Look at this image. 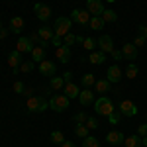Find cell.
Instances as JSON below:
<instances>
[{
    "label": "cell",
    "mask_w": 147,
    "mask_h": 147,
    "mask_svg": "<svg viewBox=\"0 0 147 147\" xmlns=\"http://www.w3.org/2000/svg\"><path fill=\"white\" fill-rule=\"evenodd\" d=\"M49 108V102L41 96H30L26 98V110L30 114H35V112H45Z\"/></svg>",
    "instance_id": "6da1fadb"
},
{
    "label": "cell",
    "mask_w": 147,
    "mask_h": 147,
    "mask_svg": "<svg viewBox=\"0 0 147 147\" xmlns=\"http://www.w3.org/2000/svg\"><path fill=\"white\" fill-rule=\"evenodd\" d=\"M94 112L100 114V116H110L112 112H116V106H114V102L110 98H106V96H100L98 100H94Z\"/></svg>",
    "instance_id": "7a4b0ae2"
},
{
    "label": "cell",
    "mask_w": 147,
    "mask_h": 147,
    "mask_svg": "<svg viewBox=\"0 0 147 147\" xmlns=\"http://www.w3.org/2000/svg\"><path fill=\"white\" fill-rule=\"evenodd\" d=\"M71 26H73V20L67 18V16H61L55 20V26H53V34L57 37H65V35L71 32Z\"/></svg>",
    "instance_id": "3957f363"
},
{
    "label": "cell",
    "mask_w": 147,
    "mask_h": 147,
    "mask_svg": "<svg viewBox=\"0 0 147 147\" xmlns=\"http://www.w3.org/2000/svg\"><path fill=\"white\" fill-rule=\"evenodd\" d=\"M49 108L53 112H65L69 108V98L65 94H53L51 100H49Z\"/></svg>",
    "instance_id": "277c9868"
},
{
    "label": "cell",
    "mask_w": 147,
    "mask_h": 147,
    "mask_svg": "<svg viewBox=\"0 0 147 147\" xmlns=\"http://www.w3.org/2000/svg\"><path fill=\"white\" fill-rule=\"evenodd\" d=\"M90 12L88 10H82V8H77V10L71 12V20L73 22L80 24V26H88V22H90Z\"/></svg>",
    "instance_id": "5b68a950"
},
{
    "label": "cell",
    "mask_w": 147,
    "mask_h": 147,
    "mask_svg": "<svg viewBox=\"0 0 147 147\" xmlns=\"http://www.w3.org/2000/svg\"><path fill=\"white\" fill-rule=\"evenodd\" d=\"M34 12L37 16V20H41V22H49V18H51V8L47 4H43V2H35Z\"/></svg>",
    "instance_id": "8992f818"
},
{
    "label": "cell",
    "mask_w": 147,
    "mask_h": 147,
    "mask_svg": "<svg viewBox=\"0 0 147 147\" xmlns=\"http://www.w3.org/2000/svg\"><path fill=\"white\" fill-rule=\"evenodd\" d=\"M96 45L100 47V51H102V53H106V55H108V53H112L114 49H116L110 35H100V37L96 39Z\"/></svg>",
    "instance_id": "52a82bcc"
},
{
    "label": "cell",
    "mask_w": 147,
    "mask_h": 147,
    "mask_svg": "<svg viewBox=\"0 0 147 147\" xmlns=\"http://www.w3.org/2000/svg\"><path fill=\"white\" fill-rule=\"evenodd\" d=\"M122 77H124V73H122V69L118 67V65H112L106 71V80H110L112 84H118L122 80Z\"/></svg>",
    "instance_id": "ba28073f"
},
{
    "label": "cell",
    "mask_w": 147,
    "mask_h": 147,
    "mask_svg": "<svg viewBox=\"0 0 147 147\" xmlns=\"http://www.w3.org/2000/svg\"><path fill=\"white\" fill-rule=\"evenodd\" d=\"M120 112H122V116L134 118V116L137 114V106L131 100H122V102H120Z\"/></svg>",
    "instance_id": "9c48e42d"
},
{
    "label": "cell",
    "mask_w": 147,
    "mask_h": 147,
    "mask_svg": "<svg viewBox=\"0 0 147 147\" xmlns=\"http://www.w3.org/2000/svg\"><path fill=\"white\" fill-rule=\"evenodd\" d=\"M34 43H32V39L30 37H20L18 41H16V51L18 53H32V49H34Z\"/></svg>",
    "instance_id": "30bf717a"
},
{
    "label": "cell",
    "mask_w": 147,
    "mask_h": 147,
    "mask_svg": "<svg viewBox=\"0 0 147 147\" xmlns=\"http://www.w3.org/2000/svg\"><path fill=\"white\" fill-rule=\"evenodd\" d=\"M86 10L90 12V16H102V12L106 10L102 0H86Z\"/></svg>",
    "instance_id": "8fae6325"
},
{
    "label": "cell",
    "mask_w": 147,
    "mask_h": 147,
    "mask_svg": "<svg viewBox=\"0 0 147 147\" xmlns=\"http://www.w3.org/2000/svg\"><path fill=\"white\" fill-rule=\"evenodd\" d=\"M55 71H57V65L53 61H49V59H43V61L39 63V73L45 75V77H53Z\"/></svg>",
    "instance_id": "7c38bea8"
},
{
    "label": "cell",
    "mask_w": 147,
    "mask_h": 147,
    "mask_svg": "<svg viewBox=\"0 0 147 147\" xmlns=\"http://www.w3.org/2000/svg\"><path fill=\"white\" fill-rule=\"evenodd\" d=\"M79 102H80V106H90V104H94V90H90V88L80 90Z\"/></svg>",
    "instance_id": "4fadbf2b"
},
{
    "label": "cell",
    "mask_w": 147,
    "mask_h": 147,
    "mask_svg": "<svg viewBox=\"0 0 147 147\" xmlns=\"http://www.w3.org/2000/svg\"><path fill=\"white\" fill-rule=\"evenodd\" d=\"M63 94L67 96L69 100H73V98H79L80 90H79V86H77L75 82H65V86H63Z\"/></svg>",
    "instance_id": "5bb4252c"
},
{
    "label": "cell",
    "mask_w": 147,
    "mask_h": 147,
    "mask_svg": "<svg viewBox=\"0 0 147 147\" xmlns=\"http://www.w3.org/2000/svg\"><path fill=\"white\" fill-rule=\"evenodd\" d=\"M6 63H8V67L12 69V71H16V69H20V65H22V53H18V51H12L10 55H8V59H6Z\"/></svg>",
    "instance_id": "9a60e30c"
},
{
    "label": "cell",
    "mask_w": 147,
    "mask_h": 147,
    "mask_svg": "<svg viewBox=\"0 0 147 147\" xmlns=\"http://www.w3.org/2000/svg\"><path fill=\"white\" fill-rule=\"evenodd\" d=\"M55 59H59V63H69L71 59V47L67 45H61L55 49Z\"/></svg>",
    "instance_id": "2e32d148"
},
{
    "label": "cell",
    "mask_w": 147,
    "mask_h": 147,
    "mask_svg": "<svg viewBox=\"0 0 147 147\" xmlns=\"http://www.w3.org/2000/svg\"><path fill=\"white\" fill-rule=\"evenodd\" d=\"M120 51H122L124 59H136L137 57V47L134 45V43H124Z\"/></svg>",
    "instance_id": "e0dca14e"
},
{
    "label": "cell",
    "mask_w": 147,
    "mask_h": 147,
    "mask_svg": "<svg viewBox=\"0 0 147 147\" xmlns=\"http://www.w3.org/2000/svg\"><path fill=\"white\" fill-rule=\"evenodd\" d=\"M125 136L122 131H110L108 136H106V141L110 143V145H120V143H124Z\"/></svg>",
    "instance_id": "ac0fdd59"
},
{
    "label": "cell",
    "mask_w": 147,
    "mask_h": 147,
    "mask_svg": "<svg viewBox=\"0 0 147 147\" xmlns=\"http://www.w3.org/2000/svg\"><path fill=\"white\" fill-rule=\"evenodd\" d=\"M24 30V18L22 16H14L10 20V32H14V34H22Z\"/></svg>",
    "instance_id": "d6986e66"
},
{
    "label": "cell",
    "mask_w": 147,
    "mask_h": 147,
    "mask_svg": "<svg viewBox=\"0 0 147 147\" xmlns=\"http://www.w3.org/2000/svg\"><path fill=\"white\" fill-rule=\"evenodd\" d=\"M37 34H39V37H41V41L43 43H51V39H53V30L51 28H47V26H43V28H39L37 30Z\"/></svg>",
    "instance_id": "ffe728a7"
},
{
    "label": "cell",
    "mask_w": 147,
    "mask_h": 147,
    "mask_svg": "<svg viewBox=\"0 0 147 147\" xmlns=\"http://www.w3.org/2000/svg\"><path fill=\"white\" fill-rule=\"evenodd\" d=\"M43 57H45V47L35 45L34 49H32V61H34V63H41Z\"/></svg>",
    "instance_id": "44dd1931"
},
{
    "label": "cell",
    "mask_w": 147,
    "mask_h": 147,
    "mask_svg": "<svg viewBox=\"0 0 147 147\" xmlns=\"http://www.w3.org/2000/svg\"><path fill=\"white\" fill-rule=\"evenodd\" d=\"M88 61H90L92 65H102V63L106 61V53H102V51H92L90 55H88Z\"/></svg>",
    "instance_id": "7402d4cb"
},
{
    "label": "cell",
    "mask_w": 147,
    "mask_h": 147,
    "mask_svg": "<svg viewBox=\"0 0 147 147\" xmlns=\"http://www.w3.org/2000/svg\"><path fill=\"white\" fill-rule=\"evenodd\" d=\"M110 88H112V82H110V80H106V79L96 80V84H94V90H98L100 94H104V92H108Z\"/></svg>",
    "instance_id": "603a6c76"
},
{
    "label": "cell",
    "mask_w": 147,
    "mask_h": 147,
    "mask_svg": "<svg viewBox=\"0 0 147 147\" xmlns=\"http://www.w3.org/2000/svg\"><path fill=\"white\" fill-rule=\"evenodd\" d=\"M77 41H79L86 51H92V49L96 47V39H92V37H79V35H77Z\"/></svg>",
    "instance_id": "cb8c5ba5"
},
{
    "label": "cell",
    "mask_w": 147,
    "mask_h": 147,
    "mask_svg": "<svg viewBox=\"0 0 147 147\" xmlns=\"http://www.w3.org/2000/svg\"><path fill=\"white\" fill-rule=\"evenodd\" d=\"M102 20H104V24H114V22H118V14L114 10H110V8H106L102 12Z\"/></svg>",
    "instance_id": "d4e9b609"
},
{
    "label": "cell",
    "mask_w": 147,
    "mask_h": 147,
    "mask_svg": "<svg viewBox=\"0 0 147 147\" xmlns=\"http://www.w3.org/2000/svg\"><path fill=\"white\" fill-rule=\"evenodd\" d=\"M75 134H77V137H88L90 136V129L86 127V124H75Z\"/></svg>",
    "instance_id": "484cf974"
},
{
    "label": "cell",
    "mask_w": 147,
    "mask_h": 147,
    "mask_svg": "<svg viewBox=\"0 0 147 147\" xmlns=\"http://www.w3.org/2000/svg\"><path fill=\"white\" fill-rule=\"evenodd\" d=\"M88 28L94 30V32H96V30H102V28H104V20H102V16H92L90 22H88Z\"/></svg>",
    "instance_id": "4316f807"
},
{
    "label": "cell",
    "mask_w": 147,
    "mask_h": 147,
    "mask_svg": "<svg viewBox=\"0 0 147 147\" xmlns=\"http://www.w3.org/2000/svg\"><path fill=\"white\" fill-rule=\"evenodd\" d=\"M80 82L84 84V88H90V86L96 84V77H94L92 73H84V75H82V79H80Z\"/></svg>",
    "instance_id": "83f0119b"
},
{
    "label": "cell",
    "mask_w": 147,
    "mask_h": 147,
    "mask_svg": "<svg viewBox=\"0 0 147 147\" xmlns=\"http://www.w3.org/2000/svg\"><path fill=\"white\" fill-rule=\"evenodd\" d=\"M49 86H51L53 90H61V88L65 86V79H63V77H51Z\"/></svg>",
    "instance_id": "f1b7e54d"
},
{
    "label": "cell",
    "mask_w": 147,
    "mask_h": 147,
    "mask_svg": "<svg viewBox=\"0 0 147 147\" xmlns=\"http://www.w3.org/2000/svg\"><path fill=\"white\" fill-rule=\"evenodd\" d=\"M124 145L125 147H141V137L139 136H129L124 139Z\"/></svg>",
    "instance_id": "f546056e"
},
{
    "label": "cell",
    "mask_w": 147,
    "mask_h": 147,
    "mask_svg": "<svg viewBox=\"0 0 147 147\" xmlns=\"http://www.w3.org/2000/svg\"><path fill=\"white\" fill-rule=\"evenodd\" d=\"M137 73H139L137 65H136V63H129V65H127V69H125V77H127L129 80H134L137 77Z\"/></svg>",
    "instance_id": "4dcf8cb0"
},
{
    "label": "cell",
    "mask_w": 147,
    "mask_h": 147,
    "mask_svg": "<svg viewBox=\"0 0 147 147\" xmlns=\"http://www.w3.org/2000/svg\"><path fill=\"white\" fill-rule=\"evenodd\" d=\"M82 147H100V141H98L96 137L88 136V137H84V139H82Z\"/></svg>",
    "instance_id": "1f68e13d"
},
{
    "label": "cell",
    "mask_w": 147,
    "mask_h": 147,
    "mask_svg": "<svg viewBox=\"0 0 147 147\" xmlns=\"http://www.w3.org/2000/svg\"><path fill=\"white\" fill-rule=\"evenodd\" d=\"M34 69H35V63H34V61H24L18 71H20V73H32Z\"/></svg>",
    "instance_id": "d6a6232c"
},
{
    "label": "cell",
    "mask_w": 147,
    "mask_h": 147,
    "mask_svg": "<svg viewBox=\"0 0 147 147\" xmlns=\"http://www.w3.org/2000/svg\"><path fill=\"white\" fill-rule=\"evenodd\" d=\"M108 122H110L112 125L120 124V122H122V112H120V110H118V112H112L110 116H108Z\"/></svg>",
    "instance_id": "836d02e7"
},
{
    "label": "cell",
    "mask_w": 147,
    "mask_h": 147,
    "mask_svg": "<svg viewBox=\"0 0 147 147\" xmlns=\"http://www.w3.org/2000/svg\"><path fill=\"white\" fill-rule=\"evenodd\" d=\"M26 88H28V86L24 84L22 80H16V82L12 84V90L16 92V94H24V90H26Z\"/></svg>",
    "instance_id": "e575fe53"
},
{
    "label": "cell",
    "mask_w": 147,
    "mask_h": 147,
    "mask_svg": "<svg viewBox=\"0 0 147 147\" xmlns=\"http://www.w3.org/2000/svg\"><path fill=\"white\" fill-rule=\"evenodd\" d=\"M73 43H77V35H75V34H71V32H69V34L65 35V37H63V45L71 47Z\"/></svg>",
    "instance_id": "d590c367"
},
{
    "label": "cell",
    "mask_w": 147,
    "mask_h": 147,
    "mask_svg": "<svg viewBox=\"0 0 147 147\" xmlns=\"http://www.w3.org/2000/svg\"><path fill=\"white\" fill-rule=\"evenodd\" d=\"M51 141L61 145V143L65 141V136H63V131H51Z\"/></svg>",
    "instance_id": "8d00e7d4"
},
{
    "label": "cell",
    "mask_w": 147,
    "mask_h": 147,
    "mask_svg": "<svg viewBox=\"0 0 147 147\" xmlns=\"http://www.w3.org/2000/svg\"><path fill=\"white\" fill-rule=\"evenodd\" d=\"M73 120H75V124H84V122L88 120V116H86L84 112H79V114H75V118H73Z\"/></svg>",
    "instance_id": "74e56055"
},
{
    "label": "cell",
    "mask_w": 147,
    "mask_h": 147,
    "mask_svg": "<svg viewBox=\"0 0 147 147\" xmlns=\"http://www.w3.org/2000/svg\"><path fill=\"white\" fill-rule=\"evenodd\" d=\"M84 124H86V127H88V129H96V127H98V120L92 116V118H88Z\"/></svg>",
    "instance_id": "f35d334b"
},
{
    "label": "cell",
    "mask_w": 147,
    "mask_h": 147,
    "mask_svg": "<svg viewBox=\"0 0 147 147\" xmlns=\"http://www.w3.org/2000/svg\"><path fill=\"white\" fill-rule=\"evenodd\" d=\"M131 43H134L136 47H143V45L147 43V39H145V37H141V35H137V37L134 39V41H131Z\"/></svg>",
    "instance_id": "ab89813d"
},
{
    "label": "cell",
    "mask_w": 147,
    "mask_h": 147,
    "mask_svg": "<svg viewBox=\"0 0 147 147\" xmlns=\"http://www.w3.org/2000/svg\"><path fill=\"white\" fill-rule=\"evenodd\" d=\"M137 136H139V137H145L147 136V124H141L139 127H137Z\"/></svg>",
    "instance_id": "60d3db41"
},
{
    "label": "cell",
    "mask_w": 147,
    "mask_h": 147,
    "mask_svg": "<svg viewBox=\"0 0 147 147\" xmlns=\"http://www.w3.org/2000/svg\"><path fill=\"white\" fill-rule=\"evenodd\" d=\"M110 55H112V59H116V61H122V59H124L122 51H118V49H114V51L110 53Z\"/></svg>",
    "instance_id": "b9f144b4"
},
{
    "label": "cell",
    "mask_w": 147,
    "mask_h": 147,
    "mask_svg": "<svg viewBox=\"0 0 147 147\" xmlns=\"http://www.w3.org/2000/svg\"><path fill=\"white\" fill-rule=\"evenodd\" d=\"M137 34L147 39V26H139V28H137Z\"/></svg>",
    "instance_id": "7bdbcfd3"
},
{
    "label": "cell",
    "mask_w": 147,
    "mask_h": 147,
    "mask_svg": "<svg viewBox=\"0 0 147 147\" xmlns=\"http://www.w3.org/2000/svg\"><path fill=\"white\" fill-rule=\"evenodd\" d=\"M63 79H65V82H71V79H73V73H63Z\"/></svg>",
    "instance_id": "ee69618b"
},
{
    "label": "cell",
    "mask_w": 147,
    "mask_h": 147,
    "mask_svg": "<svg viewBox=\"0 0 147 147\" xmlns=\"http://www.w3.org/2000/svg\"><path fill=\"white\" fill-rule=\"evenodd\" d=\"M24 96H26V98L34 96V88H26V90H24Z\"/></svg>",
    "instance_id": "f6af8a7d"
},
{
    "label": "cell",
    "mask_w": 147,
    "mask_h": 147,
    "mask_svg": "<svg viewBox=\"0 0 147 147\" xmlns=\"http://www.w3.org/2000/svg\"><path fill=\"white\" fill-rule=\"evenodd\" d=\"M8 34H10V30H0V39L8 37Z\"/></svg>",
    "instance_id": "bcb514c9"
},
{
    "label": "cell",
    "mask_w": 147,
    "mask_h": 147,
    "mask_svg": "<svg viewBox=\"0 0 147 147\" xmlns=\"http://www.w3.org/2000/svg\"><path fill=\"white\" fill-rule=\"evenodd\" d=\"M61 147H75V143H73V141H67V139H65V141L61 143Z\"/></svg>",
    "instance_id": "7dc6e473"
},
{
    "label": "cell",
    "mask_w": 147,
    "mask_h": 147,
    "mask_svg": "<svg viewBox=\"0 0 147 147\" xmlns=\"http://www.w3.org/2000/svg\"><path fill=\"white\" fill-rule=\"evenodd\" d=\"M141 145L147 147V136H145V137H141Z\"/></svg>",
    "instance_id": "c3c4849f"
},
{
    "label": "cell",
    "mask_w": 147,
    "mask_h": 147,
    "mask_svg": "<svg viewBox=\"0 0 147 147\" xmlns=\"http://www.w3.org/2000/svg\"><path fill=\"white\" fill-rule=\"evenodd\" d=\"M106 2H114V0H106Z\"/></svg>",
    "instance_id": "681fc988"
},
{
    "label": "cell",
    "mask_w": 147,
    "mask_h": 147,
    "mask_svg": "<svg viewBox=\"0 0 147 147\" xmlns=\"http://www.w3.org/2000/svg\"><path fill=\"white\" fill-rule=\"evenodd\" d=\"M0 30H2V24H0Z\"/></svg>",
    "instance_id": "f907efd6"
}]
</instances>
